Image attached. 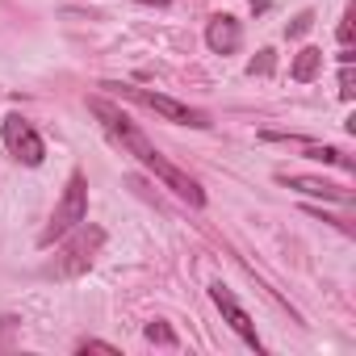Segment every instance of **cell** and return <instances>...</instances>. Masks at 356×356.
I'll return each mask as SVG.
<instances>
[{
	"mask_svg": "<svg viewBox=\"0 0 356 356\" xmlns=\"http://www.w3.org/2000/svg\"><path fill=\"white\" fill-rule=\"evenodd\" d=\"M88 109L97 113V122L105 126V134H109V138H118V143H122V147H126V151H130L147 172H155V181H163L176 197L189 202L193 210H202V206H206V189L193 181L189 172L176 168V163H172V159H168V155H163V151H159V147H155V143H151V138H147V134H143V130H138V126H134V122H130L113 101L92 97V101H88Z\"/></svg>",
	"mask_w": 356,
	"mask_h": 356,
	"instance_id": "cell-1",
	"label": "cell"
},
{
	"mask_svg": "<svg viewBox=\"0 0 356 356\" xmlns=\"http://www.w3.org/2000/svg\"><path fill=\"white\" fill-rule=\"evenodd\" d=\"M105 88H113L122 101H134V105H143V109L159 113L163 122L193 126V130H206V126H214L206 109H193V105H185V101H176V97H163V92H155V88H134V84H105Z\"/></svg>",
	"mask_w": 356,
	"mask_h": 356,
	"instance_id": "cell-2",
	"label": "cell"
},
{
	"mask_svg": "<svg viewBox=\"0 0 356 356\" xmlns=\"http://www.w3.org/2000/svg\"><path fill=\"white\" fill-rule=\"evenodd\" d=\"M67 243H63V252L55 256V264L47 268V277H80V273H88V264L97 260V252L105 248V231L101 227H88V222H80L76 231H67L63 235Z\"/></svg>",
	"mask_w": 356,
	"mask_h": 356,
	"instance_id": "cell-3",
	"label": "cell"
},
{
	"mask_svg": "<svg viewBox=\"0 0 356 356\" xmlns=\"http://www.w3.org/2000/svg\"><path fill=\"white\" fill-rule=\"evenodd\" d=\"M84 218H88V181H84V172H72V181H67V189H63V197H59L47 231L38 235V248H51L55 239H63L67 231H76Z\"/></svg>",
	"mask_w": 356,
	"mask_h": 356,
	"instance_id": "cell-4",
	"label": "cell"
},
{
	"mask_svg": "<svg viewBox=\"0 0 356 356\" xmlns=\"http://www.w3.org/2000/svg\"><path fill=\"white\" fill-rule=\"evenodd\" d=\"M0 134H5V147L13 151V159H22L26 168H38V163L47 159V143L38 138V130H34L26 118L9 113V118H5V126H0Z\"/></svg>",
	"mask_w": 356,
	"mask_h": 356,
	"instance_id": "cell-5",
	"label": "cell"
},
{
	"mask_svg": "<svg viewBox=\"0 0 356 356\" xmlns=\"http://www.w3.org/2000/svg\"><path fill=\"white\" fill-rule=\"evenodd\" d=\"M210 298H214V306L222 310V318L231 323V331H235V335H239L248 348H256V352H260L264 343H260V335H256V323H252V318H248V310L235 302V293H231V289L218 281V285H210Z\"/></svg>",
	"mask_w": 356,
	"mask_h": 356,
	"instance_id": "cell-6",
	"label": "cell"
},
{
	"mask_svg": "<svg viewBox=\"0 0 356 356\" xmlns=\"http://www.w3.org/2000/svg\"><path fill=\"white\" fill-rule=\"evenodd\" d=\"M277 181L293 193H306V197H323V202H339V206H352V193L343 185H331V181H318V176H277Z\"/></svg>",
	"mask_w": 356,
	"mask_h": 356,
	"instance_id": "cell-7",
	"label": "cell"
},
{
	"mask_svg": "<svg viewBox=\"0 0 356 356\" xmlns=\"http://www.w3.org/2000/svg\"><path fill=\"white\" fill-rule=\"evenodd\" d=\"M206 42H210L214 55H235V51L243 47V26H239L231 13H218V17H210V26H206Z\"/></svg>",
	"mask_w": 356,
	"mask_h": 356,
	"instance_id": "cell-8",
	"label": "cell"
},
{
	"mask_svg": "<svg viewBox=\"0 0 356 356\" xmlns=\"http://www.w3.org/2000/svg\"><path fill=\"white\" fill-rule=\"evenodd\" d=\"M318 67H323V51H318V47H302L298 59H293V67H289V76H293L298 84H306V80L318 76Z\"/></svg>",
	"mask_w": 356,
	"mask_h": 356,
	"instance_id": "cell-9",
	"label": "cell"
},
{
	"mask_svg": "<svg viewBox=\"0 0 356 356\" xmlns=\"http://www.w3.org/2000/svg\"><path fill=\"white\" fill-rule=\"evenodd\" d=\"M302 151H306V159H314V163H339L343 172H352L356 163L339 151V147H318V143H302Z\"/></svg>",
	"mask_w": 356,
	"mask_h": 356,
	"instance_id": "cell-10",
	"label": "cell"
},
{
	"mask_svg": "<svg viewBox=\"0 0 356 356\" xmlns=\"http://www.w3.org/2000/svg\"><path fill=\"white\" fill-rule=\"evenodd\" d=\"M143 335L151 339V343H159V348H176V343H181V339H176V331L163 323V318H155V323H147L143 327Z\"/></svg>",
	"mask_w": 356,
	"mask_h": 356,
	"instance_id": "cell-11",
	"label": "cell"
},
{
	"mask_svg": "<svg viewBox=\"0 0 356 356\" xmlns=\"http://www.w3.org/2000/svg\"><path fill=\"white\" fill-rule=\"evenodd\" d=\"M273 67H277V55H273V51H260V55L248 63V76H268Z\"/></svg>",
	"mask_w": 356,
	"mask_h": 356,
	"instance_id": "cell-12",
	"label": "cell"
},
{
	"mask_svg": "<svg viewBox=\"0 0 356 356\" xmlns=\"http://www.w3.org/2000/svg\"><path fill=\"white\" fill-rule=\"evenodd\" d=\"M310 26H314V13L306 9V13H298V17H293V22L285 26V38H302V34H306Z\"/></svg>",
	"mask_w": 356,
	"mask_h": 356,
	"instance_id": "cell-13",
	"label": "cell"
},
{
	"mask_svg": "<svg viewBox=\"0 0 356 356\" xmlns=\"http://www.w3.org/2000/svg\"><path fill=\"white\" fill-rule=\"evenodd\" d=\"M339 97H343V101H352V97H356V76H352V63H343V72H339Z\"/></svg>",
	"mask_w": 356,
	"mask_h": 356,
	"instance_id": "cell-14",
	"label": "cell"
},
{
	"mask_svg": "<svg viewBox=\"0 0 356 356\" xmlns=\"http://www.w3.org/2000/svg\"><path fill=\"white\" fill-rule=\"evenodd\" d=\"M335 38H339V47H352V9L343 13V22H339V30H335Z\"/></svg>",
	"mask_w": 356,
	"mask_h": 356,
	"instance_id": "cell-15",
	"label": "cell"
},
{
	"mask_svg": "<svg viewBox=\"0 0 356 356\" xmlns=\"http://www.w3.org/2000/svg\"><path fill=\"white\" fill-rule=\"evenodd\" d=\"M80 352H109V356H113L118 348H113V343H105V339H80Z\"/></svg>",
	"mask_w": 356,
	"mask_h": 356,
	"instance_id": "cell-16",
	"label": "cell"
}]
</instances>
